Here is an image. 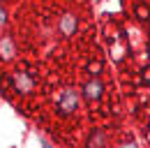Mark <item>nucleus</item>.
<instances>
[{
	"instance_id": "obj_7",
	"label": "nucleus",
	"mask_w": 150,
	"mask_h": 148,
	"mask_svg": "<svg viewBox=\"0 0 150 148\" xmlns=\"http://www.w3.org/2000/svg\"><path fill=\"white\" fill-rule=\"evenodd\" d=\"M5 23H7V12H5V7L0 5V28H2Z\"/></svg>"
},
{
	"instance_id": "obj_9",
	"label": "nucleus",
	"mask_w": 150,
	"mask_h": 148,
	"mask_svg": "<svg viewBox=\"0 0 150 148\" xmlns=\"http://www.w3.org/2000/svg\"><path fill=\"white\" fill-rule=\"evenodd\" d=\"M146 79H148V81H150V70H146Z\"/></svg>"
},
{
	"instance_id": "obj_5",
	"label": "nucleus",
	"mask_w": 150,
	"mask_h": 148,
	"mask_svg": "<svg viewBox=\"0 0 150 148\" xmlns=\"http://www.w3.org/2000/svg\"><path fill=\"white\" fill-rule=\"evenodd\" d=\"M0 58H5V60L14 58V42H12V37H0Z\"/></svg>"
},
{
	"instance_id": "obj_6",
	"label": "nucleus",
	"mask_w": 150,
	"mask_h": 148,
	"mask_svg": "<svg viewBox=\"0 0 150 148\" xmlns=\"http://www.w3.org/2000/svg\"><path fill=\"white\" fill-rule=\"evenodd\" d=\"M106 144V137L102 130H93V134L88 137V146H104Z\"/></svg>"
},
{
	"instance_id": "obj_2",
	"label": "nucleus",
	"mask_w": 150,
	"mask_h": 148,
	"mask_svg": "<svg viewBox=\"0 0 150 148\" xmlns=\"http://www.w3.org/2000/svg\"><path fill=\"white\" fill-rule=\"evenodd\" d=\"M12 83H14L16 92H21V95H25V92H30L35 88V81L28 72H14L12 74Z\"/></svg>"
},
{
	"instance_id": "obj_1",
	"label": "nucleus",
	"mask_w": 150,
	"mask_h": 148,
	"mask_svg": "<svg viewBox=\"0 0 150 148\" xmlns=\"http://www.w3.org/2000/svg\"><path fill=\"white\" fill-rule=\"evenodd\" d=\"M76 107H79V92L76 90L67 88V90L60 92V97H58V111L62 116H69L72 111H76Z\"/></svg>"
},
{
	"instance_id": "obj_8",
	"label": "nucleus",
	"mask_w": 150,
	"mask_h": 148,
	"mask_svg": "<svg viewBox=\"0 0 150 148\" xmlns=\"http://www.w3.org/2000/svg\"><path fill=\"white\" fill-rule=\"evenodd\" d=\"M139 16H141V18H146V16H148V12H146L143 7H139Z\"/></svg>"
},
{
	"instance_id": "obj_4",
	"label": "nucleus",
	"mask_w": 150,
	"mask_h": 148,
	"mask_svg": "<svg viewBox=\"0 0 150 148\" xmlns=\"http://www.w3.org/2000/svg\"><path fill=\"white\" fill-rule=\"evenodd\" d=\"M74 30H76V16L74 14H65L60 18V33L62 35H72Z\"/></svg>"
},
{
	"instance_id": "obj_3",
	"label": "nucleus",
	"mask_w": 150,
	"mask_h": 148,
	"mask_svg": "<svg viewBox=\"0 0 150 148\" xmlns=\"http://www.w3.org/2000/svg\"><path fill=\"white\" fill-rule=\"evenodd\" d=\"M102 90H104L102 81H99V79H90V81L83 86V97H86V100H99V97H102Z\"/></svg>"
}]
</instances>
